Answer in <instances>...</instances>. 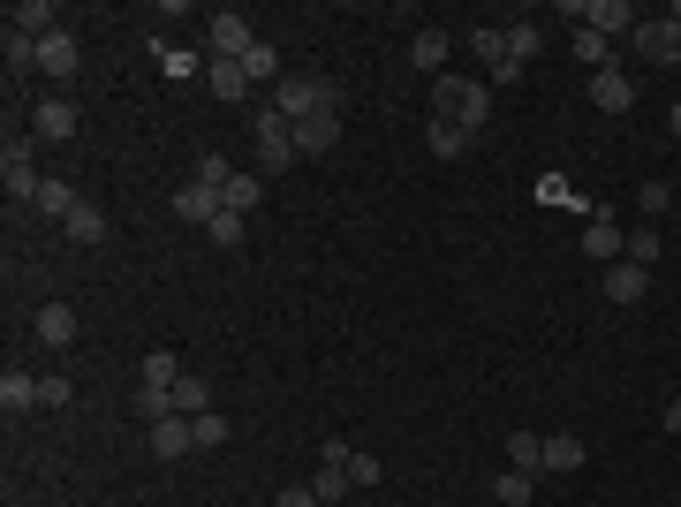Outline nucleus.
Instances as JSON below:
<instances>
[{
    "mask_svg": "<svg viewBox=\"0 0 681 507\" xmlns=\"http://www.w3.org/2000/svg\"><path fill=\"white\" fill-rule=\"evenodd\" d=\"M243 76H250V84H273V76H281V46H273V38H258V46L243 53Z\"/></svg>",
    "mask_w": 681,
    "mask_h": 507,
    "instance_id": "a878e982",
    "label": "nucleus"
},
{
    "mask_svg": "<svg viewBox=\"0 0 681 507\" xmlns=\"http://www.w3.org/2000/svg\"><path fill=\"white\" fill-rule=\"evenodd\" d=\"M409 61H417V69H432V76H447V30H417Z\"/></svg>",
    "mask_w": 681,
    "mask_h": 507,
    "instance_id": "393cba45",
    "label": "nucleus"
},
{
    "mask_svg": "<svg viewBox=\"0 0 681 507\" xmlns=\"http://www.w3.org/2000/svg\"><path fill=\"white\" fill-rule=\"evenodd\" d=\"M636 53H644L652 69H681V23H674V15H659V23H636Z\"/></svg>",
    "mask_w": 681,
    "mask_h": 507,
    "instance_id": "0eeeda50",
    "label": "nucleus"
},
{
    "mask_svg": "<svg viewBox=\"0 0 681 507\" xmlns=\"http://www.w3.org/2000/svg\"><path fill=\"white\" fill-rule=\"evenodd\" d=\"M145 440H152L160 462H182V455L197 447V424H189V417H160V424H145Z\"/></svg>",
    "mask_w": 681,
    "mask_h": 507,
    "instance_id": "1a4fd4ad",
    "label": "nucleus"
},
{
    "mask_svg": "<svg viewBox=\"0 0 681 507\" xmlns=\"http://www.w3.org/2000/svg\"><path fill=\"white\" fill-rule=\"evenodd\" d=\"M288 160H304L296 152V122L273 114V107H258V174H281Z\"/></svg>",
    "mask_w": 681,
    "mask_h": 507,
    "instance_id": "7ed1b4c3",
    "label": "nucleus"
},
{
    "mask_svg": "<svg viewBox=\"0 0 681 507\" xmlns=\"http://www.w3.org/2000/svg\"><path fill=\"white\" fill-rule=\"evenodd\" d=\"M30 129H38L46 145H69V137H76V99H38Z\"/></svg>",
    "mask_w": 681,
    "mask_h": 507,
    "instance_id": "9d476101",
    "label": "nucleus"
},
{
    "mask_svg": "<svg viewBox=\"0 0 681 507\" xmlns=\"http://www.w3.org/2000/svg\"><path fill=\"white\" fill-rule=\"evenodd\" d=\"M537 197H545V205H568V212H575V197H568V182H560V174H545V182H537Z\"/></svg>",
    "mask_w": 681,
    "mask_h": 507,
    "instance_id": "79ce46f5",
    "label": "nucleus"
},
{
    "mask_svg": "<svg viewBox=\"0 0 681 507\" xmlns=\"http://www.w3.org/2000/svg\"><path fill=\"white\" fill-rule=\"evenodd\" d=\"M530 485H537L530 470H500V478H493V493H500V507H522V500H530Z\"/></svg>",
    "mask_w": 681,
    "mask_h": 507,
    "instance_id": "f704fd0d",
    "label": "nucleus"
},
{
    "mask_svg": "<svg viewBox=\"0 0 681 507\" xmlns=\"http://www.w3.org/2000/svg\"><path fill=\"white\" fill-rule=\"evenodd\" d=\"M667 205H674V189H667V182H659V174H652V182H644V189H636V212H644V220H659V212H667Z\"/></svg>",
    "mask_w": 681,
    "mask_h": 507,
    "instance_id": "4c0bfd02",
    "label": "nucleus"
},
{
    "mask_svg": "<svg viewBox=\"0 0 681 507\" xmlns=\"http://www.w3.org/2000/svg\"><path fill=\"white\" fill-rule=\"evenodd\" d=\"M591 107H606V114H629V107H636V84H629L621 69H598V76H591Z\"/></svg>",
    "mask_w": 681,
    "mask_h": 507,
    "instance_id": "9b49d317",
    "label": "nucleus"
},
{
    "mask_svg": "<svg viewBox=\"0 0 681 507\" xmlns=\"http://www.w3.org/2000/svg\"><path fill=\"white\" fill-rule=\"evenodd\" d=\"M0 53H8V76H30L38 69V38H23V30H0Z\"/></svg>",
    "mask_w": 681,
    "mask_h": 507,
    "instance_id": "b1692460",
    "label": "nucleus"
},
{
    "mask_svg": "<svg viewBox=\"0 0 681 507\" xmlns=\"http://www.w3.org/2000/svg\"><path fill=\"white\" fill-rule=\"evenodd\" d=\"M189 182H205V189H220V197H227V182H235V168H227L220 152H205V160H197V174H189Z\"/></svg>",
    "mask_w": 681,
    "mask_h": 507,
    "instance_id": "e433bc0d",
    "label": "nucleus"
},
{
    "mask_svg": "<svg viewBox=\"0 0 681 507\" xmlns=\"http://www.w3.org/2000/svg\"><path fill=\"white\" fill-rule=\"evenodd\" d=\"M273 507H319V493H311V485H288V493H281Z\"/></svg>",
    "mask_w": 681,
    "mask_h": 507,
    "instance_id": "c03bdc74",
    "label": "nucleus"
},
{
    "mask_svg": "<svg viewBox=\"0 0 681 507\" xmlns=\"http://www.w3.org/2000/svg\"><path fill=\"white\" fill-rule=\"evenodd\" d=\"M205 46H212V61H243V53L258 46V30H250V15H243V8H212Z\"/></svg>",
    "mask_w": 681,
    "mask_h": 507,
    "instance_id": "20e7f679",
    "label": "nucleus"
},
{
    "mask_svg": "<svg viewBox=\"0 0 681 507\" xmlns=\"http://www.w3.org/2000/svg\"><path fill=\"white\" fill-rule=\"evenodd\" d=\"M61 227H69V243H84V250H99V243H107V212H99V205H76Z\"/></svg>",
    "mask_w": 681,
    "mask_h": 507,
    "instance_id": "a211bd4d",
    "label": "nucleus"
},
{
    "mask_svg": "<svg viewBox=\"0 0 681 507\" xmlns=\"http://www.w3.org/2000/svg\"><path fill=\"white\" fill-rule=\"evenodd\" d=\"M189 424H197V455H205V447H227V417H220V409H205V417H189Z\"/></svg>",
    "mask_w": 681,
    "mask_h": 507,
    "instance_id": "58836bf2",
    "label": "nucleus"
},
{
    "mask_svg": "<svg viewBox=\"0 0 681 507\" xmlns=\"http://www.w3.org/2000/svg\"><path fill=\"white\" fill-rule=\"evenodd\" d=\"M667 122H674V137H681V99H674V114H667Z\"/></svg>",
    "mask_w": 681,
    "mask_h": 507,
    "instance_id": "49530a36",
    "label": "nucleus"
},
{
    "mask_svg": "<svg viewBox=\"0 0 681 507\" xmlns=\"http://www.w3.org/2000/svg\"><path fill=\"white\" fill-rule=\"evenodd\" d=\"M30 326H38V341H46V348H69V341H76V311H69V304H38V319H30Z\"/></svg>",
    "mask_w": 681,
    "mask_h": 507,
    "instance_id": "2eb2a0df",
    "label": "nucleus"
},
{
    "mask_svg": "<svg viewBox=\"0 0 681 507\" xmlns=\"http://www.w3.org/2000/svg\"><path fill=\"white\" fill-rule=\"evenodd\" d=\"M137 417H145V424L174 417V394H168V386H137Z\"/></svg>",
    "mask_w": 681,
    "mask_h": 507,
    "instance_id": "c9c22d12",
    "label": "nucleus"
},
{
    "mask_svg": "<svg viewBox=\"0 0 681 507\" xmlns=\"http://www.w3.org/2000/svg\"><path fill=\"white\" fill-rule=\"evenodd\" d=\"M160 69H168V76H197V53H182V46H160Z\"/></svg>",
    "mask_w": 681,
    "mask_h": 507,
    "instance_id": "a19ab883",
    "label": "nucleus"
},
{
    "mask_svg": "<svg viewBox=\"0 0 681 507\" xmlns=\"http://www.w3.org/2000/svg\"><path fill=\"white\" fill-rule=\"evenodd\" d=\"M583 455H591V447H583V440H568V432H560V440H545V470H553V478L583 470Z\"/></svg>",
    "mask_w": 681,
    "mask_h": 507,
    "instance_id": "cd10ccee",
    "label": "nucleus"
},
{
    "mask_svg": "<svg viewBox=\"0 0 681 507\" xmlns=\"http://www.w3.org/2000/svg\"><path fill=\"white\" fill-rule=\"evenodd\" d=\"M508 470H530V478L545 470V440L537 432H508Z\"/></svg>",
    "mask_w": 681,
    "mask_h": 507,
    "instance_id": "5701e85b",
    "label": "nucleus"
},
{
    "mask_svg": "<svg viewBox=\"0 0 681 507\" xmlns=\"http://www.w3.org/2000/svg\"><path fill=\"white\" fill-rule=\"evenodd\" d=\"M348 478L356 485H379V455H348Z\"/></svg>",
    "mask_w": 681,
    "mask_h": 507,
    "instance_id": "37998d69",
    "label": "nucleus"
},
{
    "mask_svg": "<svg viewBox=\"0 0 681 507\" xmlns=\"http://www.w3.org/2000/svg\"><path fill=\"white\" fill-rule=\"evenodd\" d=\"M8 30H23V38L61 30V23H53V0H15V8H8Z\"/></svg>",
    "mask_w": 681,
    "mask_h": 507,
    "instance_id": "dca6fc26",
    "label": "nucleus"
},
{
    "mask_svg": "<svg viewBox=\"0 0 681 507\" xmlns=\"http://www.w3.org/2000/svg\"><path fill=\"white\" fill-rule=\"evenodd\" d=\"M258 205H265V174H235V182H227V212H243V220H250Z\"/></svg>",
    "mask_w": 681,
    "mask_h": 507,
    "instance_id": "bb28decb",
    "label": "nucleus"
},
{
    "mask_svg": "<svg viewBox=\"0 0 681 507\" xmlns=\"http://www.w3.org/2000/svg\"><path fill=\"white\" fill-rule=\"evenodd\" d=\"M432 152H439V160H462V152H470V129H462V122H439V114H432Z\"/></svg>",
    "mask_w": 681,
    "mask_h": 507,
    "instance_id": "c756f323",
    "label": "nucleus"
},
{
    "mask_svg": "<svg viewBox=\"0 0 681 507\" xmlns=\"http://www.w3.org/2000/svg\"><path fill=\"white\" fill-rule=\"evenodd\" d=\"M220 212H227V197H220V189H205V182H182V189H174V220H189V227H212Z\"/></svg>",
    "mask_w": 681,
    "mask_h": 507,
    "instance_id": "6e6552de",
    "label": "nucleus"
},
{
    "mask_svg": "<svg viewBox=\"0 0 681 507\" xmlns=\"http://www.w3.org/2000/svg\"><path fill=\"white\" fill-rule=\"evenodd\" d=\"M76 205H84V197H76L69 182H53V174H46V189H38V212H53V220H69Z\"/></svg>",
    "mask_w": 681,
    "mask_h": 507,
    "instance_id": "7c9ffc66",
    "label": "nucleus"
},
{
    "mask_svg": "<svg viewBox=\"0 0 681 507\" xmlns=\"http://www.w3.org/2000/svg\"><path fill=\"white\" fill-rule=\"evenodd\" d=\"M545 53V23H508V61L515 69H530Z\"/></svg>",
    "mask_w": 681,
    "mask_h": 507,
    "instance_id": "aec40b11",
    "label": "nucleus"
},
{
    "mask_svg": "<svg viewBox=\"0 0 681 507\" xmlns=\"http://www.w3.org/2000/svg\"><path fill=\"white\" fill-rule=\"evenodd\" d=\"M667 432H674V440H681V401H667Z\"/></svg>",
    "mask_w": 681,
    "mask_h": 507,
    "instance_id": "a18cd8bd",
    "label": "nucleus"
},
{
    "mask_svg": "<svg viewBox=\"0 0 681 507\" xmlns=\"http://www.w3.org/2000/svg\"><path fill=\"white\" fill-rule=\"evenodd\" d=\"M205 91H212V99H227V107H235V99H250L243 61H205Z\"/></svg>",
    "mask_w": 681,
    "mask_h": 507,
    "instance_id": "4468645a",
    "label": "nucleus"
},
{
    "mask_svg": "<svg viewBox=\"0 0 681 507\" xmlns=\"http://www.w3.org/2000/svg\"><path fill=\"white\" fill-rule=\"evenodd\" d=\"M0 182H8V197H15V205H38L46 174L30 168V145H23V137H8V145H0Z\"/></svg>",
    "mask_w": 681,
    "mask_h": 507,
    "instance_id": "39448f33",
    "label": "nucleus"
},
{
    "mask_svg": "<svg viewBox=\"0 0 681 507\" xmlns=\"http://www.w3.org/2000/svg\"><path fill=\"white\" fill-rule=\"evenodd\" d=\"M273 114H288V122H311V114H340V84L326 76H288V84H273V99H265Z\"/></svg>",
    "mask_w": 681,
    "mask_h": 507,
    "instance_id": "f03ea898",
    "label": "nucleus"
},
{
    "mask_svg": "<svg viewBox=\"0 0 681 507\" xmlns=\"http://www.w3.org/2000/svg\"><path fill=\"white\" fill-rule=\"evenodd\" d=\"M340 145V114H311V122H296V152H334Z\"/></svg>",
    "mask_w": 681,
    "mask_h": 507,
    "instance_id": "f3484780",
    "label": "nucleus"
},
{
    "mask_svg": "<svg viewBox=\"0 0 681 507\" xmlns=\"http://www.w3.org/2000/svg\"><path fill=\"white\" fill-rule=\"evenodd\" d=\"M583 258H598V265H621V258H629V235H621L614 205H598V212L583 220Z\"/></svg>",
    "mask_w": 681,
    "mask_h": 507,
    "instance_id": "423d86ee",
    "label": "nucleus"
},
{
    "mask_svg": "<svg viewBox=\"0 0 681 507\" xmlns=\"http://www.w3.org/2000/svg\"><path fill=\"white\" fill-rule=\"evenodd\" d=\"M205 409H212V386L205 379H182L174 386V417H205Z\"/></svg>",
    "mask_w": 681,
    "mask_h": 507,
    "instance_id": "473e14b6",
    "label": "nucleus"
},
{
    "mask_svg": "<svg viewBox=\"0 0 681 507\" xmlns=\"http://www.w3.org/2000/svg\"><path fill=\"white\" fill-rule=\"evenodd\" d=\"M69 394H76V386H69V379H61V371H53V379H38V409H61V401H69Z\"/></svg>",
    "mask_w": 681,
    "mask_h": 507,
    "instance_id": "ea45409f",
    "label": "nucleus"
},
{
    "mask_svg": "<svg viewBox=\"0 0 681 507\" xmlns=\"http://www.w3.org/2000/svg\"><path fill=\"white\" fill-rule=\"evenodd\" d=\"M644 296H652V273L644 265H629V258L606 265V304H644Z\"/></svg>",
    "mask_w": 681,
    "mask_h": 507,
    "instance_id": "f8f14e48",
    "label": "nucleus"
},
{
    "mask_svg": "<svg viewBox=\"0 0 681 507\" xmlns=\"http://www.w3.org/2000/svg\"><path fill=\"white\" fill-rule=\"evenodd\" d=\"M432 114L439 122H462L470 137L493 122V84H478V76H439L432 84Z\"/></svg>",
    "mask_w": 681,
    "mask_h": 507,
    "instance_id": "f257e3e1",
    "label": "nucleus"
},
{
    "mask_svg": "<svg viewBox=\"0 0 681 507\" xmlns=\"http://www.w3.org/2000/svg\"><path fill=\"white\" fill-rule=\"evenodd\" d=\"M667 15H674V23H681V0H674V8H667Z\"/></svg>",
    "mask_w": 681,
    "mask_h": 507,
    "instance_id": "de8ad7c7",
    "label": "nucleus"
},
{
    "mask_svg": "<svg viewBox=\"0 0 681 507\" xmlns=\"http://www.w3.org/2000/svg\"><path fill=\"white\" fill-rule=\"evenodd\" d=\"M311 493H319V507H334L356 493V478H348V462H319V478H311Z\"/></svg>",
    "mask_w": 681,
    "mask_h": 507,
    "instance_id": "4be33fe9",
    "label": "nucleus"
},
{
    "mask_svg": "<svg viewBox=\"0 0 681 507\" xmlns=\"http://www.w3.org/2000/svg\"><path fill=\"white\" fill-rule=\"evenodd\" d=\"M205 235H212V250H243V235H250V220H243V212H220V220H212Z\"/></svg>",
    "mask_w": 681,
    "mask_h": 507,
    "instance_id": "2f4dec72",
    "label": "nucleus"
},
{
    "mask_svg": "<svg viewBox=\"0 0 681 507\" xmlns=\"http://www.w3.org/2000/svg\"><path fill=\"white\" fill-rule=\"evenodd\" d=\"M137 379H145V386H182V379H189V371H182V356H174V348H152V356H145V371H137Z\"/></svg>",
    "mask_w": 681,
    "mask_h": 507,
    "instance_id": "412c9836",
    "label": "nucleus"
},
{
    "mask_svg": "<svg viewBox=\"0 0 681 507\" xmlns=\"http://www.w3.org/2000/svg\"><path fill=\"white\" fill-rule=\"evenodd\" d=\"M575 61L598 76V69H614V38H598V30H575Z\"/></svg>",
    "mask_w": 681,
    "mask_h": 507,
    "instance_id": "c85d7f7f",
    "label": "nucleus"
},
{
    "mask_svg": "<svg viewBox=\"0 0 681 507\" xmlns=\"http://www.w3.org/2000/svg\"><path fill=\"white\" fill-rule=\"evenodd\" d=\"M629 265H644V273L659 265V227H652V220H644V227L629 235Z\"/></svg>",
    "mask_w": 681,
    "mask_h": 507,
    "instance_id": "72a5a7b5",
    "label": "nucleus"
},
{
    "mask_svg": "<svg viewBox=\"0 0 681 507\" xmlns=\"http://www.w3.org/2000/svg\"><path fill=\"white\" fill-rule=\"evenodd\" d=\"M0 409H8V417L38 409V379H30V371H0Z\"/></svg>",
    "mask_w": 681,
    "mask_h": 507,
    "instance_id": "6ab92c4d",
    "label": "nucleus"
},
{
    "mask_svg": "<svg viewBox=\"0 0 681 507\" xmlns=\"http://www.w3.org/2000/svg\"><path fill=\"white\" fill-rule=\"evenodd\" d=\"M38 76H76V38L69 30H46L38 38Z\"/></svg>",
    "mask_w": 681,
    "mask_h": 507,
    "instance_id": "ddd939ff",
    "label": "nucleus"
}]
</instances>
